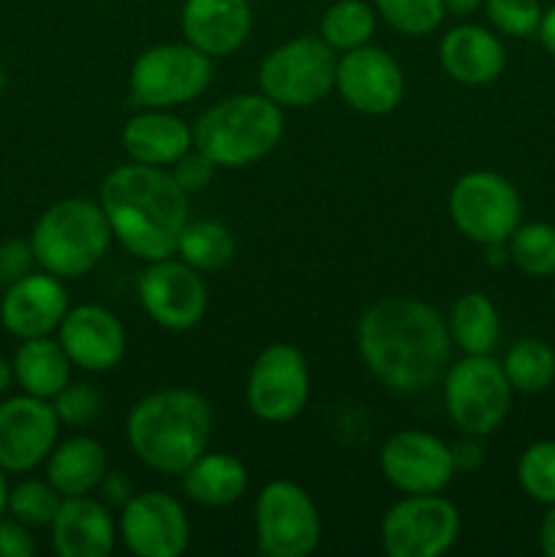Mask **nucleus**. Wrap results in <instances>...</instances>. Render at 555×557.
<instances>
[{"label": "nucleus", "mask_w": 555, "mask_h": 557, "mask_svg": "<svg viewBox=\"0 0 555 557\" xmlns=\"http://www.w3.org/2000/svg\"><path fill=\"white\" fill-rule=\"evenodd\" d=\"M357 351L386 389L419 395L444 379L452 335L446 319L417 297H384L357 321Z\"/></svg>", "instance_id": "nucleus-1"}, {"label": "nucleus", "mask_w": 555, "mask_h": 557, "mask_svg": "<svg viewBox=\"0 0 555 557\" xmlns=\"http://www.w3.org/2000/svg\"><path fill=\"white\" fill-rule=\"evenodd\" d=\"M98 205L114 239L141 261L177 253L180 232L188 223V194L161 166L134 163L103 177Z\"/></svg>", "instance_id": "nucleus-2"}, {"label": "nucleus", "mask_w": 555, "mask_h": 557, "mask_svg": "<svg viewBox=\"0 0 555 557\" xmlns=\"http://www.w3.org/2000/svg\"><path fill=\"white\" fill-rule=\"evenodd\" d=\"M125 438L147 468L183 473L210 446L212 408L185 386L158 389L131 408Z\"/></svg>", "instance_id": "nucleus-3"}, {"label": "nucleus", "mask_w": 555, "mask_h": 557, "mask_svg": "<svg viewBox=\"0 0 555 557\" xmlns=\"http://www.w3.org/2000/svg\"><path fill=\"white\" fill-rule=\"evenodd\" d=\"M283 139V109L264 92H237L194 125V147L215 166L239 169L270 156Z\"/></svg>", "instance_id": "nucleus-4"}, {"label": "nucleus", "mask_w": 555, "mask_h": 557, "mask_svg": "<svg viewBox=\"0 0 555 557\" xmlns=\"http://www.w3.org/2000/svg\"><path fill=\"white\" fill-rule=\"evenodd\" d=\"M112 239V226L98 201L63 199L38 218L30 248L44 272L71 281L96 270L109 253Z\"/></svg>", "instance_id": "nucleus-5"}, {"label": "nucleus", "mask_w": 555, "mask_h": 557, "mask_svg": "<svg viewBox=\"0 0 555 557\" xmlns=\"http://www.w3.org/2000/svg\"><path fill=\"white\" fill-rule=\"evenodd\" d=\"M337 52L321 36H297L259 65V87L281 109L316 107L335 90Z\"/></svg>", "instance_id": "nucleus-6"}, {"label": "nucleus", "mask_w": 555, "mask_h": 557, "mask_svg": "<svg viewBox=\"0 0 555 557\" xmlns=\"http://www.w3.org/2000/svg\"><path fill=\"white\" fill-rule=\"evenodd\" d=\"M444 406L471 438L495 433L511 406V384L493 354H466L444 373Z\"/></svg>", "instance_id": "nucleus-7"}, {"label": "nucleus", "mask_w": 555, "mask_h": 557, "mask_svg": "<svg viewBox=\"0 0 555 557\" xmlns=\"http://www.w3.org/2000/svg\"><path fill=\"white\" fill-rule=\"evenodd\" d=\"M449 218L457 232L484 248H498L522 223L520 190L504 174L477 169L452 185Z\"/></svg>", "instance_id": "nucleus-8"}, {"label": "nucleus", "mask_w": 555, "mask_h": 557, "mask_svg": "<svg viewBox=\"0 0 555 557\" xmlns=\"http://www.w3.org/2000/svg\"><path fill=\"white\" fill-rule=\"evenodd\" d=\"M212 58L194 44H158L131 65V98L145 109L194 101L210 87Z\"/></svg>", "instance_id": "nucleus-9"}, {"label": "nucleus", "mask_w": 555, "mask_h": 557, "mask_svg": "<svg viewBox=\"0 0 555 557\" xmlns=\"http://www.w3.org/2000/svg\"><path fill=\"white\" fill-rule=\"evenodd\" d=\"M254 522L256 542L267 557H308L321 542V517L313 498L288 479L261 487Z\"/></svg>", "instance_id": "nucleus-10"}, {"label": "nucleus", "mask_w": 555, "mask_h": 557, "mask_svg": "<svg viewBox=\"0 0 555 557\" xmlns=\"http://www.w3.org/2000/svg\"><path fill=\"white\" fill-rule=\"evenodd\" d=\"M460 536V511L441 493L406 495L381 520V547L390 557H441Z\"/></svg>", "instance_id": "nucleus-11"}, {"label": "nucleus", "mask_w": 555, "mask_h": 557, "mask_svg": "<svg viewBox=\"0 0 555 557\" xmlns=\"http://www.w3.org/2000/svg\"><path fill=\"white\" fill-rule=\"evenodd\" d=\"M310 397V370L305 354L292 343H272L259 357L245 384V403L256 419L286 424L303 413Z\"/></svg>", "instance_id": "nucleus-12"}, {"label": "nucleus", "mask_w": 555, "mask_h": 557, "mask_svg": "<svg viewBox=\"0 0 555 557\" xmlns=\"http://www.w3.org/2000/svg\"><path fill=\"white\" fill-rule=\"evenodd\" d=\"M136 294L145 313L161 330L185 332L194 330L207 313V283L183 259L147 261L136 281Z\"/></svg>", "instance_id": "nucleus-13"}, {"label": "nucleus", "mask_w": 555, "mask_h": 557, "mask_svg": "<svg viewBox=\"0 0 555 557\" xmlns=\"http://www.w3.org/2000/svg\"><path fill=\"white\" fill-rule=\"evenodd\" d=\"M379 466L386 482L403 495L441 493L457 471L455 451L424 430H400L386 438Z\"/></svg>", "instance_id": "nucleus-14"}, {"label": "nucleus", "mask_w": 555, "mask_h": 557, "mask_svg": "<svg viewBox=\"0 0 555 557\" xmlns=\"http://www.w3.org/2000/svg\"><path fill=\"white\" fill-rule=\"evenodd\" d=\"M120 536L139 557H180L190 544V522L177 498L147 490L125 500Z\"/></svg>", "instance_id": "nucleus-15"}, {"label": "nucleus", "mask_w": 555, "mask_h": 557, "mask_svg": "<svg viewBox=\"0 0 555 557\" xmlns=\"http://www.w3.org/2000/svg\"><path fill=\"white\" fill-rule=\"evenodd\" d=\"M335 90L351 109L379 117L400 107L406 96V76L386 49L365 44L337 58Z\"/></svg>", "instance_id": "nucleus-16"}, {"label": "nucleus", "mask_w": 555, "mask_h": 557, "mask_svg": "<svg viewBox=\"0 0 555 557\" xmlns=\"http://www.w3.org/2000/svg\"><path fill=\"white\" fill-rule=\"evenodd\" d=\"M60 417L41 397L22 395L0 403V466L27 473L41 466L58 444Z\"/></svg>", "instance_id": "nucleus-17"}, {"label": "nucleus", "mask_w": 555, "mask_h": 557, "mask_svg": "<svg viewBox=\"0 0 555 557\" xmlns=\"http://www.w3.org/2000/svg\"><path fill=\"white\" fill-rule=\"evenodd\" d=\"M58 341L69 354L71 364L87 373H107L118 368L128 348V335L112 310L101 305L69 308L58 326Z\"/></svg>", "instance_id": "nucleus-18"}, {"label": "nucleus", "mask_w": 555, "mask_h": 557, "mask_svg": "<svg viewBox=\"0 0 555 557\" xmlns=\"http://www.w3.org/2000/svg\"><path fill=\"white\" fill-rule=\"evenodd\" d=\"M69 313V292L63 281L49 272H27L5 286L0 299V324L20 341L49 335Z\"/></svg>", "instance_id": "nucleus-19"}, {"label": "nucleus", "mask_w": 555, "mask_h": 557, "mask_svg": "<svg viewBox=\"0 0 555 557\" xmlns=\"http://www.w3.org/2000/svg\"><path fill=\"white\" fill-rule=\"evenodd\" d=\"M180 25L185 41L210 58H223L248 41L254 9L248 0H185Z\"/></svg>", "instance_id": "nucleus-20"}, {"label": "nucleus", "mask_w": 555, "mask_h": 557, "mask_svg": "<svg viewBox=\"0 0 555 557\" xmlns=\"http://www.w3.org/2000/svg\"><path fill=\"white\" fill-rule=\"evenodd\" d=\"M441 69L466 87L493 85L506 65V49L493 30L482 25H457L439 44Z\"/></svg>", "instance_id": "nucleus-21"}, {"label": "nucleus", "mask_w": 555, "mask_h": 557, "mask_svg": "<svg viewBox=\"0 0 555 557\" xmlns=\"http://www.w3.org/2000/svg\"><path fill=\"white\" fill-rule=\"evenodd\" d=\"M52 547L60 557H109L118 542V528L101 500L90 495L63 498L49 522Z\"/></svg>", "instance_id": "nucleus-22"}, {"label": "nucleus", "mask_w": 555, "mask_h": 557, "mask_svg": "<svg viewBox=\"0 0 555 557\" xmlns=\"http://www.w3.org/2000/svg\"><path fill=\"white\" fill-rule=\"evenodd\" d=\"M190 147H194V131L166 109H147L134 114L123 128V150L134 163L166 169Z\"/></svg>", "instance_id": "nucleus-23"}, {"label": "nucleus", "mask_w": 555, "mask_h": 557, "mask_svg": "<svg viewBox=\"0 0 555 557\" xmlns=\"http://www.w3.org/2000/svg\"><path fill=\"white\" fill-rule=\"evenodd\" d=\"M107 476V451L90 435L54 444L47 457V482L58 490L63 498L74 495H90Z\"/></svg>", "instance_id": "nucleus-24"}, {"label": "nucleus", "mask_w": 555, "mask_h": 557, "mask_svg": "<svg viewBox=\"0 0 555 557\" xmlns=\"http://www.w3.org/2000/svg\"><path fill=\"white\" fill-rule=\"evenodd\" d=\"M183 490L199 506H232L248 490V468L226 451H205L183 473Z\"/></svg>", "instance_id": "nucleus-25"}, {"label": "nucleus", "mask_w": 555, "mask_h": 557, "mask_svg": "<svg viewBox=\"0 0 555 557\" xmlns=\"http://www.w3.org/2000/svg\"><path fill=\"white\" fill-rule=\"evenodd\" d=\"M11 370H14V381L22 386V392L41 397V400H52L71 381L69 354L63 351L60 341H52L49 335L22 341L11 359Z\"/></svg>", "instance_id": "nucleus-26"}, {"label": "nucleus", "mask_w": 555, "mask_h": 557, "mask_svg": "<svg viewBox=\"0 0 555 557\" xmlns=\"http://www.w3.org/2000/svg\"><path fill=\"white\" fill-rule=\"evenodd\" d=\"M446 326L462 354H493L501 341L498 308L482 292H468L457 297Z\"/></svg>", "instance_id": "nucleus-27"}, {"label": "nucleus", "mask_w": 555, "mask_h": 557, "mask_svg": "<svg viewBox=\"0 0 555 557\" xmlns=\"http://www.w3.org/2000/svg\"><path fill=\"white\" fill-rule=\"evenodd\" d=\"M232 232L221 221H188L180 232L177 256L199 272L223 270L234 261Z\"/></svg>", "instance_id": "nucleus-28"}, {"label": "nucleus", "mask_w": 555, "mask_h": 557, "mask_svg": "<svg viewBox=\"0 0 555 557\" xmlns=\"http://www.w3.org/2000/svg\"><path fill=\"white\" fill-rule=\"evenodd\" d=\"M501 368L511 389L522 395H539L555 381V351L536 337H526L506 351Z\"/></svg>", "instance_id": "nucleus-29"}, {"label": "nucleus", "mask_w": 555, "mask_h": 557, "mask_svg": "<svg viewBox=\"0 0 555 557\" xmlns=\"http://www.w3.org/2000/svg\"><path fill=\"white\" fill-rule=\"evenodd\" d=\"M373 33L375 11L365 0H337L321 16V38L341 54L370 44Z\"/></svg>", "instance_id": "nucleus-30"}, {"label": "nucleus", "mask_w": 555, "mask_h": 557, "mask_svg": "<svg viewBox=\"0 0 555 557\" xmlns=\"http://www.w3.org/2000/svg\"><path fill=\"white\" fill-rule=\"evenodd\" d=\"M509 261L528 277L555 275V226L553 223H520L506 239Z\"/></svg>", "instance_id": "nucleus-31"}, {"label": "nucleus", "mask_w": 555, "mask_h": 557, "mask_svg": "<svg viewBox=\"0 0 555 557\" xmlns=\"http://www.w3.org/2000/svg\"><path fill=\"white\" fill-rule=\"evenodd\" d=\"M517 482L536 504H555V441H536L522 449L517 460Z\"/></svg>", "instance_id": "nucleus-32"}, {"label": "nucleus", "mask_w": 555, "mask_h": 557, "mask_svg": "<svg viewBox=\"0 0 555 557\" xmlns=\"http://www.w3.org/2000/svg\"><path fill=\"white\" fill-rule=\"evenodd\" d=\"M375 11L403 36H428L446 16L444 0H375Z\"/></svg>", "instance_id": "nucleus-33"}, {"label": "nucleus", "mask_w": 555, "mask_h": 557, "mask_svg": "<svg viewBox=\"0 0 555 557\" xmlns=\"http://www.w3.org/2000/svg\"><path fill=\"white\" fill-rule=\"evenodd\" d=\"M60 504H63V495L41 479H25L9 493L11 517L30 528L49 525L58 515Z\"/></svg>", "instance_id": "nucleus-34"}, {"label": "nucleus", "mask_w": 555, "mask_h": 557, "mask_svg": "<svg viewBox=\"0 0 555 557\" xmlns=\"http://www.w3.org/2000/svg\"><path fill=\"white\" fill-rule=\"evenodd\" d=\"M484 14L490 25L511 38L536 36L542 22V3L539 0H484Z\"/></svg>", "instance_id": "nucleus-35"}, {"label": "nucleus", "mask_w": 555, "mask_h": 557, "mask_svg": "<svg viewBox=\"0 0 555 557\" xmlns=\"http://www.w3.org/2000/svg\"><path fill=\"white\" fill-rule=\"evenodd\" d=\"M52 406L58 411L60 422L71 424V428H82V424H90L92 419L101 411V397L92 386L87 384H65L58 395L52 397Z\"/></svg>", "instance_id": "nucleus-36"}, {"label": "nucleus", "mask_w": 555, "mask_h": 557, "mask_svg": "<svg viewBox=\"0 0 555 557\" xmlns=\"http://www.w3.org/2000/svg\"><path fill=\"white\" fill-rule=\"evenodd\" d=\"M169 174H172L174 183L190 196V194H199V190H205L207 185L212 183L215 163H212L201 150L190 147L183 158H177V161L172 163V172Z\"/></svg>", "instance_id": "nucleus-37"}, {"label": "nucleus", "mask_w": 555, "mask_h": 557, "mask_svg": "<svg viewBox=\"0 0 555 557\" xmlns=\"http://www.w3.org/2000/svg\"><path fill=\"white\" fill-rule=\"evenodd\" d=\"M33 264H36V256H33L30 243H22V239L0 243V286H11L25 277L27 272H33Z\"/></svg>", "instance_id": "nucleus-38"}, {"label": "nucleus", "mask_w": 555, "mask_h": 557, "mask_svg": "<svg viewBox=\"0 0 555 557\" xmlns=\"http://www.w3.org/2000/svg\"><path fill=\"white\" fill-rule=\"evenodd\" d=\"M33 553H36V539L30 525L0 517V557H33Z\"/></svg>", "instance_id": "nucleus-39"}, {"label": "nucleus", "mask_w": 555, "mask_h": 557, "mask_svg": "<svg viewBox=\"0 0 555 557\" xmlns=\"http://www.w3.org/2000/svg\"><path fill=\"white\" fill-rule=\"evenodd\" d=\"M539 547L547 557H555V504L544 515L542 525H539Z\"/></svg>", "instance_id": "nucleus-40"}, {"label": "nucleus", "mask_w": 555, "mask_h": 557, "mask_svg": "<svg viewBox=\"0 0 555 557\" xmlns=\"http://www.w3.org/2000/svg\"><path fill=\"white\" fill-rule=\"evenodd\" d=\"M536 33H539V41H542V47L555 58V3L542 14V22H539Z\"/></svg>", "instance_id": "nucleus-41"}, {"label": "nucleus", "mask_w": 555, "mask_h": 557, "mask_svg": "<svg viewBox=\"0 0 555 557\" xmlns=\"http://www.w3.org/2000/svg\"><path fill=\"white\" fill-rule=\"evenodd\" d=\"M484 0H444V11L446 14H455V16H468L482 5Z\"/></svg>", "instance_id": "nucleus-42"}, {"label": "nucleus", "mask_w": 555, "mask_h": 557, "mask_svg": "<svg viewBox=\"0 0 555 557\" xmlns=\"http://www.w3.org/2000/svg\"><path fill=\"white\" fill-rule=\"evenodd\" d=\"M5 468L0 466V517L5 515V511H9V493H11V487H9V479H5Z\"/></svg>", "instance_id": "nucleus-43"}, {"label": "nucleus", "mask_w": 555, "mask_h": 557, "mask_svg": "<svg viewBox=\"0 0 555 557\" xmlns=\"http://www.w3.org/2000/svg\"><path fill=\"white\" fill-rule=\"evenodd\" d=\"M11 381H14V370H11V362H5V359L0 357V395L9 389Z\"/></svg>", "instance_id": "nucleus-44"}, {"label": "nucleus", "mask_w": 555, "mask_h": 557, "mask_svg": "<svg viewBox=\"0 0 555 557\" xmlns=\"http://www.w3.org/2000/svg\"><path fill=\"white\" fill-rule=\"evenodd\" d=\"M3 87H5V71L3 65H0V92H3Z\"/></svg>", "instance_id": "nucleus-45"}, {"label": "nucleus", "mask_w": 555, "mask_h": 557, "mask_svg": "<svg viewBox=\"0 0 555 557\" xmlns=\"http://www.w3.org/2000/svg\"><path fill=\"white\" fill-rule=\"evenodd\" d=\"M553 305H555V283H553Z\"/></svg>", "instance_id": "nucleus-46"}]
</instances>
